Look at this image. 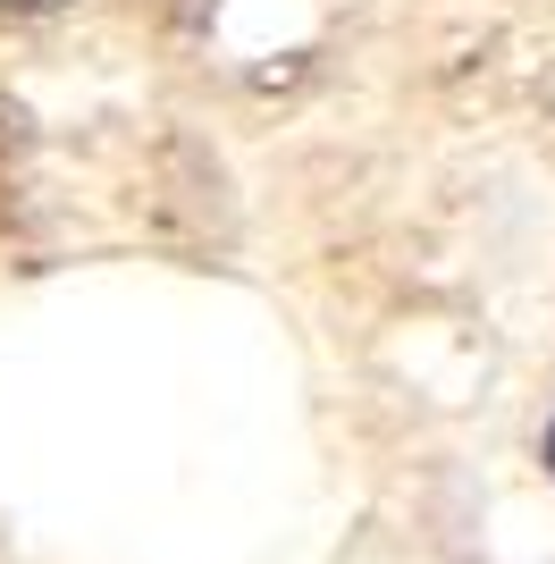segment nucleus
I'll return each instance as SVG.
<instances>
[{
  "instance_id": "f257e3e1",
  "label": "nucleus",
  "mask_w": 555,
  "mask_h": 564,
  "mask_svg": "<svg viewBox=\"0 0 555 564\" xmlns=\"http://www.w3.org/2000/svg\"><path fill=\"white\" fill-rule=\"evenodd\" d=\"M538 455H547V471H555V422H547V438H538Z\"/></svg>"
},
{
  "instance_id": "f03ea898",
  "label": "nucleus",
  "mask_w": 555,
  "mask_h": 564,
  "mask_svg": "<svg viewBox=\"0 0 555 564\" xmlns=\"http://www.w3.org/2000/svg\"><path fill=\"white\" fill-rule=\"evenodd\" d=\"M18 9H59V0H18Z\"/></svg>"
}]
</instances>
